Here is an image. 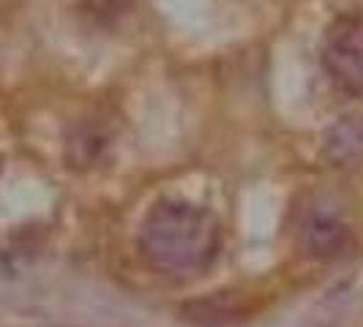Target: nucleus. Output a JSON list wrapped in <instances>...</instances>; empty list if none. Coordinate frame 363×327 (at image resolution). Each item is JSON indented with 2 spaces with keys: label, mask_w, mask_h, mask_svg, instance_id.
Instances as JSON below:
<instances>
[{
  "label": "nucleus",
  "mask_w": 363,
  "mask_h": 327,
  "mask_svg": "<svg viewBox=\"0 0 363 327\" xmlns=\"http://www.w3.org/2000/svg\"><path fill=\"white\" fill-rule=\"evenodd\" d=\"M323 69L339 91L363 93V11H350L330 22L320 50Z\"/></svg>",
  "instance_id": "nucleus-2"
},
{
  "label": "nucleus",
  "mask_w": 363,
  "mask_h": 327,
  "mask_svg": "<svg viewBox=\"0 0 363 327\" xmlns=\"http://www.w3.org/2000/svg\"><path fill=\"white\" fill-rule=\"evenodd\" d=\"M0 172H3V159H0Z\"/></svg>",
  "instance_id": "nucleus-6"
},
{
  "label": "nucleus",
  "mask_w": 363,
  "mask_h": 327,
  "mask_svg": "<svg viewBox=\"0 0 363 327\" xmlns=\"http://www.w3.org/2000/svg\"><path fill=\"white\" fill-rule=\"evenodd\" d=\"M137 248L147 268L162 275H197L221 248V226L205 207L186 200H159L145 213Z\"/></svg>",
  "instance_id": "nucleus-1"
},
{
  "label": "nucleus",
  "mask_w": 363,
  "mask_h": 327,
  "mask_svg": "<svg viewBox=\"0 0 363 327\" xmlns=\"http://www.w3.org/2000/svg\"><path fill=\"white\" fill-rule=\"evenodd\" d=\"M303 254L317 262H333L352 251L355 237L345 218L333 210H311L298 229Z\"/></svg>",
  "instance_id": "nucleus-3"
},
{
  "label": "nucleus",
  "mask_w": 363,
  "mask_h": 327,
  "mask_svg": "<svg viewBox=\"0 0 363 327\" xmlns=\"http://www.w3.org/2000/svg\"><path fill=\"white\" fill-rule=\"evenodd\" d=\"M109 131L101 123L93 120H79L69 128L66 134V145H63V159L66 166L74 172H85L104 161L109 150Z\"/></svg>",
  "instance_id": "nucleus-5"
},
{
  "label": "nucleus",
  "mask_w": 363,
  "mask_h": 327,
  "mask_svg": "<svg viewBox=\"0 0 363 327\" xmlns=\"http://www.w3.org/2000/svg\"><path fill=\"white\" fill-rule=\"evenodd\" d=\"M320 153L328 166L352 172L363 166V112H347L325 128Z\"/></svg>",
  "instance_id": "nucleus-4"
}]
</instances>
